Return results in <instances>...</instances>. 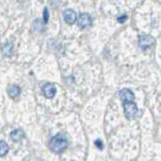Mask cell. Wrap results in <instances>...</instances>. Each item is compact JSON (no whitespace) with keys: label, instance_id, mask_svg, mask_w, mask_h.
I'll list each match as a JSON object with an SVG mask.
<instances>
[{"label":"cell","instance_id":"6da1fadb","mask_svg":"<svg viewBox=\"0 0 161 161\" xmlns=\"http://www.w3.org/2000/svg\"><path fill=\"white\" fill-rule=\"evenodd\" d=\"M68 147V139L64 134L55 135L49 142V148L54 153H62Z\"/></svg>","mask_w":161,"mask_h":161},{"label":"cell","instance_id":"7a4b0ae2","mask_svg":"<svg viewBox=\"0 0 161 161\" xmlns=\"http://www.w3.org/2000/svg\"><path fill=\"white\" fill-rule=\"evenodd\" d=\"M124 114L128 120H133L138 114V107L133 102H124Z\"/></svg>","mask_w":161,"mask_h":161},{"label":"cell","instance_id":"3957f363","mask_svg":"<svg viewBox=\"0 0 161 161\" xmlns=\"http://www.w3.org/2000/svg\"><path fill=\"white\" fill-rule=\"evenodd\" d=\"M154 42H155L154 37L148 34L140 35V37H139V47L142 49H146L150 47H152Z\"/></svg>","mask_w":161,"mask_h":161},{"label":"cell","instance_id":"277c9868","mask_svg":"<svg viewBox=\"0 0 161 161\" xmlns=\"http://www.w3.org/2000/svg\"><path fill=\"white\" fill-rule=\"evenodd\" d=\"M78 19V14L74 9H65L64 11V20L68 24H74Z\"/></svg>","mask_w":161,"mask_h":161},{"label":"cell","instance_id":"5b68a950","mask_svg":"<svg viewBox=\"0 0 161 161\" xmlns=\"http://www.w3.org/2000/svg\"><path fill=\"white\" fill-rule=\"evenodd\" d=\"M77 20H78L79 27L82 29L88 27L89 25H91V23H92V17H91V15L88 13H80Z\"/></svg>","mask_w":161,"mask_h":161},{"label":"cell","instance_id":"8992f818","mask_svg":"<svg viewBox=\"0 0 161 161\" xmlns=\"http://www.w3.org/2000/svg\"><path fill=\"white\" fill-rule=\"evenodd\" d=\"M42 92L47 99H53L57 94V88L53 84H45L42 88Z\"/></svg>","mask_w":161,"mask_h":161},{"label":"cell","instance_id":"52a82bcc","mask_svg":"<svg viewBox=\"0 0 161 161\" xmlns=\"http://www.w3.org/2000/svg\"><path fill=\"white\" fill-rule=\"evenodd\" d=\"M119 97L120 99L123 101V102H133L135 99V95L132 91L124 89L122 91H120L119 93Z\"/></svg>","mask_w":161,"mask_h":161},{"label":"cell","instance_id":"ba28073f","mask_svg":"<svg viewBox=\"0 0 161 161\" xmlns=\"http://www.w3.org/2000/svg\"><path fill=\"white\" fill-rule=\"evenodd\" d=\"M7 93H8V96L10 98L15 99L16 97H18L19 94H20V88L16 85H11V86H9V87H8Z\"/></svg>","mask_w":161,"mask_h":161},{"label":"cell","instance_id":"9c48e42d","mask_svg":"<svg viewBox=\"0 0 161 161\" xmlns=\"http://www.w3.org/2000/svg\"><path fill=\"white\" fill-rule=\"evenodd\" d=\"M10 136H11V139L13 141H20L23 137H24V133L22 130H13L11 134H10Z\"/></svg>","mask_w":161,"mask_h":161},{"label":"cell","instance_id":"30bf717a","mask_svg":"<svg viewBox=\"0 0 161 161\" xmlns=\"http://www.w3.org/2000/svg\"><path fill=\"white\" fill-rule=\"evenodd\" d=\"M9 151V146L5 141H0V157L5 156Z\"/></svg>","mask_w":161,"mask_h":161},{"label":"cell","instance_id":"8fae6325","mask_svg":"<svg viewBox=\"0 0 161 161\" xmlns=\"http://www.w3.org/2000/svg\"><path fill=\"white\" fill-rule=\"evenodd\" d=\"M2 53L4 55H6V57H9V55H11V53H12V44L11 43H6L3 47L2 48Z\"/></svg>","mask_w":161,"mask_h":161},{"label":"cell","instance_id":"7c38bea8","mask_svg":"<svg viewBox=\"0 0 161 161\" xmlns=\"http://www.w3.org/2000/svg\"><path fill=\"white\" fill-rule=\"evenodd\" d=\"M48 18H49L48 10H47V8H44V10H43V23H44V24H47V23Z\"/></svg>","mask_w":161,"mask_h":161},{"label":"cell","instance_id":"4fadbf2b","mask_svg":"<svg viewBox=\"0 0 161 161\" xmlns=\"http://www.w3.org/2000/svg\"><path fill=\"white\" fill-rule=\"evenodd\" d=\"M127 19H128L127 15H122V16H119L117 20H118V22H120V23H124Z\"/></svg>","mask_w":161,"mask_h":161},{"label":"cell","instance_id":"5bb4252c","mask_svg":"<svg viewBox=\"0 0 161 161\" xmlns=\"http://www.w3.org/2000/svg\"><path fill=\"white\" fill-rule=\"evenodd\" d=\"M95 145L97 146V147H99L100 149H102L103 148V142H102V140H101V139L96 140L95 141Z\"/></svg>","mask_w":161,"mask_h":161},{"label":"cell","instance_id":"9a60e30c","mask_svg":"<svg viewBox=\"0 0 161 161\" xmlns=\"http://www.w3.org/2000/svg\"><path fill=\"white\" fill-rule=\"evenodd\" d=\"M18 1H20V2H23V1H25V0H18Z\"/></svg>","mask_w":161,"mask_h":161}]
</instances>
